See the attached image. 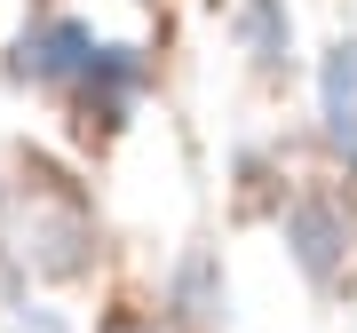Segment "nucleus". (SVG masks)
<instances>
[{"label": "nucleus", "mask_w": 357, "mask_h": 333, "mask_svg": "<svg viewBox=\"0 0 357 333\" xmlns=\"http://www.w3.org/2000/svg\"><path fill=\"white\" fill-rule=\"evenodd\" d=\"M88 56H96L88 24H48V32L24 40V64H16V72H32V79H72V72H88Z\"/></svg>", "instance_id": "obj_1"}, {"label": "nucleus", "mask_w": 357, "mask_h": 333, "mask_svg": "<svg viewBox=\"0 0 357 333\" xmlns=\"http://www.w3.org/2000/svg\"><path fill=\"white\" fill-rule=\"evenodd\" d=\"M167 302H175L191 325H215L222 318V262L215 254H191V262L175 270V286H167Z\"/></svg>", "instance_id": "obj_2"}, {"label": "nucleus", "mask_w": 357, "mask_h": 333, "mask_svg": "<svg viewBox=\"0 0 357 333\" xmlns=\"http://www.w3.org/2000/svg\"><path fill=\"white\" fill-rule=\"evenodd\" d=\"M286 238H294V254H302L310 278H333V254H342V246H333V215H326V206H294Z\"/></svg>", "instance_id": "obj_3"}, {"label": "nucleus", "mask_w": 357, "mask_h": 333, "mask_svg": "<svg viewBox=\"0 0 357 333\" xmlns=\"http://www.w3.org/2000/svg\"><path fill=\"white\" fill-rule=\"evenodd\" d=\"M326 127L357 143V48H333V64H326Z\"/></svg>", "instance_id": "obj_4"}, {"label": "nucleus", "mask_w": 357, "mask_h": 333, "mask_svg": "<svg viewBox=\"0 0 357 333\" xmlns=\"http://www.w3.org/2000/svg\"><path fill=\"white\" fill-rule=\"evenodd\" d=\"M246 48H255V64H286V16H278V0H246Z\"/></svg>", "instance_id": "obj_5"}, {"label": "nucleus", "mask_w": 357, "mask_h": 333, "mask_svg": "<svg viewBox=\"0 0 357 333\" xmlns=\"http://www.w3.org/2000/svg\"><path fill=\"white\" fill-rule=\"evenodd\" d=\"M112 333H159V325H112Z\"/></svg>", "instance_id": "obj_6"}, {"label": "nucleus", "mask_w": 357, "mask_h": 333, "mask_svg": "<svg viewBox=\"0 0 357 333\" xmlns=\"http://www.w3.org/2000/svg\"><path fill=\"white\" fill-rule=\"evenodd\" d=\"M349 159H357V143H349Z\"/></svg>", "instance_id": "obj_7"}]
</instances>
